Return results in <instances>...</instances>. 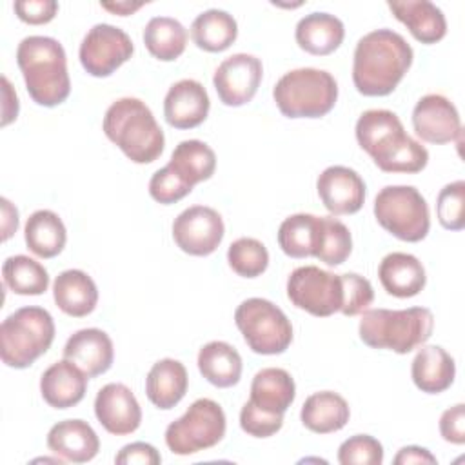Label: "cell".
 Returning <instances> with one entry per match:
<instances>
[{"mask_svg":"<svg viewBox=\"0 0 465 465\" xmlns=\"http://www.w3.org/2000/svg\"><path fill=\"white\" fill-rule=\"evenodd\" d=\"M412 47L392 29H376L361 36L354 49L352 82L363 96H387L412 65Z\"/></svg>","mask_w":465,"mask_h":465,"instance_id":"1","label":"cell"},{"mask_svg":"<svg viewBox=\"0 0 465 465\" xmlns=\"http://www.w3.org/2000/svg\"><path fill=\"white\" fill-rule=\"evenodd\" d=\"M358 145L383 173L414 174L429 163V151L411 138L396 113L369 109L356 122Z\"/></svg>","mask_w":465,"mask_h":465,"instance_id":"2","label":"cell"},{"mask_svg":"<svg viewBox=\"0 0 465 465\" xmlns=\"http://www.w3.org/2000/svg\"><path fill=\"white\" fill-rule=\"evenodd\" d=\"M16 64L35 104L56 107L67 100L71 80L67 73V56L58 40L40 35L25 36L18 44Z\"/></svg>","mask_w":465,"mask_h":465,"instance_id":"3","label":"cell"},{"mask_svg":"<svg viewBox=\"0 0 465 465\" xmlns=\"http://www.w3.org/2000/svg\"><path fill=\"white\" fill-rule=\"evenodd\" d=\"M102 129L134 163H151L162 153L165 136L153 111L138 98L124 96L109 105Z\"/></svg>","mask_w":465,"mask_h":465,"instance_id":"4","label":"cell"},{"mask_svg":"<svg viewBox=\"0 0 465 465\" xmlns=\"http://www.w3.org/2000/svg\"><path fill=\"white\" fill-rule=\"evenodd\" d=\"M434 316L427 307L367 309L358 325L360 340L372 349L407 354L421 347L432 334Z\"/></svg>","mask_w":465,"mask_h":465,"instance_id":"5","label":"cell"},{"mask_svg":"<svg viewBox=\"0 0 465 465\" xmlns=\"http://www.w3.org/2000/svg\"><path fill=\"white\" fill-rule=\"evenodd\" d=\"M272 98L287 118H322L338 100V84L329 71L300 67L276 82Z\"/></svg>","mask_w":465,"mask_h":465,"instance_id":"6","label":"cell"},{"mask_svg":"<svg viewBox=\"0 0 465 465\" xmlns=\"http://www.w3.org/2000/svg\"><path fill=\"white\" fill-rule=\"evenodd\" d=\"M54 340V322L44 307H20L0 325V358L11 369H25L45 354Z\"/></svg>","mask_w":465,"mask_h":465,"instance_id":"7","label":"cell"},{"mask_svg":"<svg viewBox=\"0 0 465 465\" xmlns=\"http://www.w3.org/2000/svg\"><path fill=\"white\" fill-rule=\"evenodd\" d=\"M378 223L403 242H421L430 229L429 205L412 185H387L374 198Z\"/></svg>","mask_w":465,"mask_h":465,"instance_id":"8","label":"cell"},{"mask_svg":"<svg viewBox=\"0 0 465 465\" xmlns=\"http://www.w3.org/2000/svg\"><path fill=\"white\" fill-rule=\"evenodd\" d=\"M234 323L256 354H282L292 341V325L285 312L265 298H247L234 311Z\"/></svg>","mask_w":465,"mask_h":465,"instance_id":"9","label":"cell"},{"mask_svg":"<svg viewBox=\"0 0 465 465\" xmlns=\"http://www.w3.org/2000/svg\"><path fill=\"white\" fill-rule=\"evenodd\" d=\"M225 412L214 400L200 398L165 429V443L173 454L189 456L211 449L225 436Z\"/></svg>","mask_w":465,"mask_h":465,"instance_id":"10","label":"cell"},{"mask_svg":"<svg viewBox=\"0 0 465 465\" xmlns=\"http://www.w3.org/2000/svg\"><path fill=\"white\" fill-rule=\"evenodd\" d=\"M287 298L294 307L312 316H332L340 312L343 303L341 276L316 265L298 267L287 280Z\"/></svg>","mask_w":465,"mask_h":465,"instance_id":"11","label":"cell"},{"mask_svg":"<svg viewBox=\"0 0 465 465\" xmlns=\"http://www.w3.org/2000/svg\"><path fill=\"white\" fill-rule=\"evenodd\" d=\"M133 51V40L124 29L111 24H96L84 36L78 56L91 76L105 78L125 64Z\"/></svg>","mask_w":465,"mask_h":465,"instance_id":"12","label":"cell"},{"mask_svg":"<svg viewBox=\"0 0 465 465\" xmlns=\"http://www.w3.org/2000/svg\"><path fill=\"white\" fill-rule=\"evenodd\" d=\"M225 225L218 211L207 205H193L173 222L174 243L191 256H209L222 243Z\"/></svg>","mask_w":465,"mask_h":465,"instance_id":"13","label":"cell"},{"mask_svg":"<svg viewBox=\"0 0 465 465\" xmlns=\"http://www.w3.org/2000/svg\"><path fill=\"white\" fill-rule=\"evenodd\" d=\"M262 74L263 65L260 58L247 53H236L218 65L213 84L223 105L240 107L254 98Z\"/></svg>","mask_w":465,"mask_h":465,"instance_id":"14","label":"cell"},{"mask_svg":"<svg viewBox=\"0 0 465 465\" xmlns=\"http://www.w3.org/2000/svg\"><path fill=\"white\" fill-rule=\"evenodd\" d=\"M412 127L418 138L427 143L460 142L461 120L456 105L443 94H425L412 109Z\"/></svg>","mask_w":465,"mask_h":465,"instance_id":"15","label":"cell"},{"mask_svg":"<svg viewBox=\"0 0 465 465\" xmlns=\"http://www.w3.org/2000/svg\"><path fill=\"white\" fill-rule=\"evenodd\" d=\"M316 191L323 207L334 214H354L365 202V182L345 165H331L316 180Z\"/></svg>","mask_w":465,"mask_h":465,"instance_id":"16","label":"cell"},{"mask_svg":"<svg viewBox=\"0 0 465 465\" xmlns=\"http://www.w3.org/2000/svg\"><path fill=\"white\" fill-rule=\"evenodd\" d=\"M94 416L114 436L133 434L142 423V409L133 391L124 383L104 385L94 398Z\"/></svg>","mask_w":465,"mask_h":465,"instance_id":"17","label":"cell"},{"mask_svg":"<svg viewBox=\"0 0 465 465\" xmlns=\"http://www.w3.org/2000/svg\"><path fill=\"white\" fill-rule=\"evenodd\" d=\"M209 107L205 87L198 80L183 78L169 87L163 100V116L174 129H193L205 122Z\"/></svg>","mask_w":465,"mask_h":465,"instance_id":"18","label":"cell"},{"mask_svg":"<svg viewBox=\"0 0 465 465\" xmlns=\"http://www.w3.org/2000/svg\"><path fill=\"white\" fill-rule=\"evenodd\" d=\"M64 358L78 365L87 378H96L113 365V341L102 329H80L65 341Z\"/></svg>","mask_w":465,"mask_h":465,"instance_id":"19","label":"cell"},{"mask_svg":"<svg viewBox=\"0 0 465 465\" xmlns=\"http://www.w3.org/2000/svg\"><path fill=\"white\" fill-rule=\"evenodd\" d=\"M85 372L69 360L47 367L40 378V392L53 409H69L78 405L87 391Z\"/></svg>","mask_w":465,"mask_h":465,"instance_id":"20","label":"cell"},{"mask_svg":"<svg viewBox=\"0 0 465 465\" xmlns=\"http://www.w3.org/2000/svg\"><path fill=\"white\" fill-rule=\"evenodd\" d=\"M47 447L65 461L85 463L98 454L100 440L87 421L64 420L49 429Z\"/></svg>","mask_w":465,"mask_h":465,"instance_id":"21","label":"cell"},{"mask_svg":"<svg viewBox=\"0 0 465 465\" xmlns=\"http://www.w3.org/2000/svg\"><path fill=\"white\" fill-rule=\"evenodd\" d=\"M378 278L387 294L412 298L425 287L427 276L421 262L409 252H389L378 267Z\"/></svg>","mask_w":465,"mask_h":465,"instance_id":"22","label":"cell"},{"mask_svg":"<svg viewBox=\"0 0 465 465\" xmlns=\"http://www.w3.org/2000/svg\"><path fill=\"white\" fill-rule=\"evenodd\" d=\"M392 15L407 25L411 35L421 44H436L447 35V20L443 11L429 0L387 2Z\"/></svg>","mask_w":465,"mask_h":465,"instance_id":"23","label":"cell"},{"mask_svg":"<svg viewBox=\"0 0 465 465\" xmlns=\"http://www.w3.org/2000/svg\"><path fill=\"white\" fill-rule=\"evenodd\" d=\"M411 376L414 385L427 394H440L447 391L456 376L454 358L440 345H421L416 352Z\"/></svg>","mask_w":465,"mask_h":465,"instance_id":"24","label":"cell"},{"mask_svg":"<svg viewBox=\"0 0 465 465\" xmlns=\"http://www.w3.org/2000/svg\"><path fill=\"white\" fill-rule=\"evenodd\" d=\"M53 298L62 312L73 318L91 314L98 303V289L93 278L80 269H67L53 282Z\"/></svg>","mask_w":465,"mask_h":465,"instance_id":"25","label":"cell"},{"mask_svg":"<svg viewBox=\"0 0 465 465\" xmlns=\"http://www.w3.org/2000/svg\"><path fill=\"white\" fill-rule=\"evenodd\" d=\"M345 36L343 22L329 13L305 15L294 31L296 44L309 54L325 56L334 53Z\"/></svg>","mask_w":465,"mask_h":465,"instance_id":"26","label":"cell"},{"mask_svg":"<svg viewBox=\"0 0 465 465\" xmlns=\"http://www.w3.org/2000/svg\"><path fill=\"white\" fill-rule=\"evenodd\" d=\"M187 383L189 378L183 363L173 358H163L147 372L145 394L154 407L169 411L182 401L187 392Z\"/></svg>","mask_w":465,"mask_h":465,"instance_id":"27","label":"cell"},{"mask_svg":"<svg viewBox=\"0 0 465 465\" xmlns=\"http://www.w3.org/2000/svg\"><path fill=\"white\" fill-rule=\"evenodd\" d=\"M296 396L292 376L280 367H267L254 374L249 401L271 414H283Z\"/></svg>","mask_w":465,"mask_h":465,"instance_id":"28","label":"cell"},{"mask_svg":"<svg viewBox=\"0 0 465 465\" xmlns=\"http://www.w3.org/2000/svg\"><path fill=\"white\" fill-rule=\"evenodd\" d=\"M349 403L343 396L332 391H320L311 394L300 411L303 427L316 434H331L343 429L349 421Z\"/></svg>","mask_w":465,"mask_h":465,"instance_id":"29","label":"cell"},{"mask_svg":"<svg viewBox=\"0 0 465 465\" xmlns=\"http://www.w3.org/2000/svg\"><path fill=\"white\" fill-rule=\"evenodd\" d=\"M24 238L27 249L38 258H54L65 247L67 231L56 213L49 209H38L27 218Z\"/></svg>","mask_w":465,"mask_h":465,"instance_id":"30","label":"cell"},{"mask_svg":"<svg viewBox=\"0 0 465 465\" xmlns=\"http://www.w3.org/2000/svg\"><path fill=\"white\" fill-rule=\"evenodd\" d=\"M198 371L214 387L227 389L242 378V356L227 341H209L198 352Z\"/></svg>","mask_w":465,"mask_h":465,"instance_id":"31","label":"cell"},{"mask_svg":"<svg viewBox=\"0 0 465 465\" xmlns=\"http://www.w3.org/2000/svg\"><path fill=\"white\" fill-rule=\"evenodd\" d=\"M191 36L200 49L207 53H220L234 44L238 36V24L227 11L207 9L191 24Z\"/></svg>","mask_w":465,"mask_h":465,"instance_id":"32","label":"cell"},{"mask_svg":"<svg viewBox=\"0 0 465 465\" xmlns=\"http://www.w3.org/2000/svg\"><path fill=\"white\" fill-rule=\"evenodd\" d=\"M182 180L189 185H196L203 180H209L216 169L214 151L200 140H183L180 142L167 163Z\"/></svg>","mask_w":465,"mask_h":465,"instance_id":"33","label":"cell"},{"mask_svg":"<svg viewBox=\"0 0 465 465\" xmlns=\"http://www.w3.org/2000/svg\"><path fill=\"white\" fill-rule=\"evenodd\" d=\"M143 44L154 58L173 62L185 51L187 31L176 18L154 16L143 29Z\"/></svg>","mask_w":465,"mask_h":465,"instance_id":"34","label":"cell"},{"mask_svg":"<svg viewBox=\"0 0 465 465\" xmlns=\"http://www.w3.org/2000/svg\"><path fill=\"white\" fill-rule=\"evenodd\" d=\"M2 278L7 289L22 296H38L49 287L47 269L25 254L9 256L2 265Z\"/></svg>","mask_w":465,"mask_h":465,"instance_id":"35","label":"cell"},{"mask_svg":"<svg viewBox=\"0 0 465 465\" xmlns=\"http://www.w3.org/2000/svg\"><path fill=\"white\" fill-rule=\"evenodd\" d=\"M320 216L298 213L287 216L278 229V245L291 258L314 256Z\"/></svg>","mask_w":465,"mask_h":465,"instance_id":"36","label":"cell"},{"mask_svg":"<svg viewBox=\"0 0 465 465\" xmlns=\"http://www.w3.org/2000/svg\"><path fill=\"white\" fill-rule=\"evenodd\" d=\"M351 251L352 236L349 227L334 216H320L314 258L331 267H336L349 258Z\"/></svg>","mask_w":465,"mask_h":465,"instance_id":"37","label":"cell"},{"mask_svg":"<svg viewBox=\"0 0 465 465\" xmlns=\"http://www.w3.org/2000/svg\"><path fill=\"white\" fill-rule=\"evenodd\" d=\"M229 267L242 278H256L269 265V252L256 238H238L227 251Z\"/></svg>","mask_w":465,"mask_h":465,"instance_id":"38","label":"cell"},{"mask_svg":"<svg viewBox=\"0 0 465 465\" xmlns=\"http://www.w3.org/2000/svg\"><path fill=\"white\" fill-rule=\"evenodd\" d=\"M436 214L441 227L461 231L465 227V182L456 180L447 183L436 200Z\"/></svg>","mask_w":465,"mask_h":465,"instance_id":"39","label":"cell"},{"mask_svg":"<svg viewBox=\"0 0 465 465\" xmlns=\"http://www.w3.org/2000/svg\"><path fill=\"white\" fill-rule=\"evenodd\" d=\"M338 461L341 465H380L383 461V447L369 434H356L340 445Z\"/></svg>","mask_w":465,"mask_h":465,"instance_id":"40","label":"cell"},{"mask_svg":"<svg viewBox=\"0 0 465 465\" xmlns=\"http://www.w3.org/2000/svg\"><path fill=\"white\" fill-rule=\"evenodd\" d=\"M193 191L185 180H182L169 165L158 169L149 180V194L162 205H171L185 198Z\"/></svg>","mask_w":465,"mask_h":465,"instance_id":"41","label":"cell"},{"mask_svg":"<svg viewBox=\"0 0 465 465\" xmlns=\"http://www.w3.org/2000/svg\"><path fill=\"white\" fill-rule=\"evenodd\" d=\"M340 276L343 285V303L340 312L345 316H356L367 311L374 300V291L371 282L356 272H345Z\"/></svg>","mask_w":465,"mask_h":465,"instance_id":"42","label":"cell"},{"mask_svg":"<svg viewBox=\"0 0 465 465\" xmlns=\"http://www.w3.org/2000/svg\"><path fill=\"white\" fill-rule=\"evenodd\" d=\"M283 425V414H271L251 401H247L240 411V427L243 432L254 438H269L276 434Z\"/></svg>","mask_w":465,"mask_h":465,"instance_id":"43","label":"cell"},{"mask_svg":"<svg viewBox=\"0 0 465 465\" xmlns=\"http://www.w3.org/2000/svg\"><path fill=\"white\" fill-rule=\"evenodd\" d=\"M13 7L16 16L31 25L47 24L58 13V4L54 0H18Z\"/></svg>","mask_w":465,"mask_h":465,"instance_id":"44","label":"cell"},{"mask_svg":"<svg viewBox=\"0 0 465 465\" xmlns=\"http://www.w3.org/2000/svg\"><path fill=\"white\" fill-rule=\"evenodd\" d=\"M440 434L445 441L454 445L465 443V405L458 403L443 411L440 418Z\"/></svg>","mask_w":465,"mask_h":465,"instance_id":"45","label":"cell"},{"mask_svg":"<svg viewBox=\"0 0 465 465\" xmlns=\"http://www.w3.org/2000/svg\"><path fill=\"white\" fill-rule=\"evenodd\" d=\"M160 461L162 456L158 454V450L145 441L129 443L122 447V450L114 456V463L118 465H158Z\"/></svg>","mask_w":465,"mask_h":465,"instance_id":"46","label":"cell"},{"mask_svg":"<svg viewBox=\"0 0 465 465\" xmlns=\"http://www.w3.org/2000/svg\"><path fill=\"white\" fill-rule=\"evenodd\" d=\"M394 463L396 465H411V463H438L436 456L430 454V450L418 447V445H407L403 449L398 450V454L394 456Z\"/></svg>","mask_w":465,"mask_h":465,"instance_id":"47","label":"cell"},{"mask_svg":"<svg viewBox=\"0 0 465 465\" xmlns=\"http://www.w3.org/2000/svg\"><path fill=\"white\" fill-rule=\"evenodd\" d=\"M2 84H4V118H2V125L5 127L9 122H13L18 116V96L13 91L7 76H2Z\"/></svg>","mask_w":465,"mask_h":465,"instance_id":"48","label":"cell"},{"mask_svg":"<svg viewBox=\"0 0 465 465\" xmlns=\"http://www.w3.org/2000/svg\"><path fill=\"white\" fill-rule=\"evenodd\" d=\"M2 214H4V240H9L13 232H16L18 229V211L16 207L11 205V202L7 198H2Z\"/></svg>","mask_w":465,"mask_h":465,"instance_id":"49","label":"cell"},{"mask_svg":"<svg viewBox=\"0 0 465 465\" xmlns=\"http://www.w3.org/2000/svg\"><path fill=\"white\" fill-rule=\"evenodd\" d=\"M104 9L114 13V15H120V16H127L131 13H134L136 9H140L143 5V2H136V4H131V2H116V4H100Z\"/></svg>","mask_w":465,"mask_h":465,"instance_id":"50","label":"cell"}]
</instances>
